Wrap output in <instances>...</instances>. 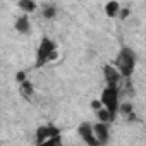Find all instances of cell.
I'll use <instances>...</instances> for the list:
<instances>
[{"label":"cell","instance_id":"1","mask_svg":"<svg viewBox=\"0 0 146 146\" xmlns=\"http://www.w3.org/2000/svg\"><path fill=\"white\" fill-rule=\"evenodd\" d=\"M136 60H137V57L132 48H129V46L120 48V52L117 53V58H115L117 72L122 78H131L134 72V67H136Z\"/></svg>","mask_w":146,"mask_h":146},{"label":"cell","instance_id":"2","mask_svg":"<svg viewBox=\"0 0 146 146\" xmlns=\"http://www.w3.org/2000/svg\"><path fill=\"white\" fill-rule=\"evenodd\" d=\"M57 57V48H55V43L50 40V38H43L38 50H36V67H41L45 65L48 60L55 58Z\"/></svg>","mask_w":146,"mask_h":146},{"label":"cell","instance_id":"3","mask_svg":"<svg viewBox=\"0 0 146 146\" xmlns=\"http://www.w3.org/2000/svg\"><path fill=\"white\" fill-rule=\"evenodd\" d=\"M100 103L105 107V110L115 119L117 110H119V88H105L100 96Z\"/></svg>","mask_w":146,"mask_h":146},{"label":"cell","instance_id":"4","mask_svg":"<svg viewBox=\"0 0 146 146\" xmlns=\"http://www.w3.org/2000/svg\"><path fill=\"white\" fill-rule=\"evenodd\" d=\"M78 132H79V136L83 137V141H84L88 146H100L98 141H96V137H95V132H93V125H91V124L83 122V124L79 125Z\"/></svg>","mask_w":146,"mask_h":146},{"label":"cell","instance_id":"5","mask_svg":"<svg viewBox=\"0 0 146 146\" xmlns=\"http://www.w3.org/2000/svg\"><path fill=\"white\" fill-rule=\"evenodd\" d=\"M60 134V131L55 127V125H41V127H38V131H36V144H40V143H43V141H46V139H50V137H53V136H58Z\"/></svg>","mask_w":146,"mask_h":146},{"label":"cell","instance_id":"6","mask_svg":"<svg viewBox=\"0 0 146 146\" xmlns=\"http://www.w3.org/2000/svg\"><path fill=\"white\" fill-rule=\"evenodd\" d=\"M103 76H105V83L108 88H119V79L120 74L117 72V69L113 65H105L103 69Z\"/></svg>","mask_w":146,"mask_h":146},{"label":"cell","instance_id":"7","mask_svg":"<svg viewBox=\"0 0 146 146\" xmlns=\"http://www.w3.org/2000/svg\"><path fill=\"white\" fill-rule=\"evenodd\" d=\"M93 132H95V137H96V141H98V144L100 146H103V144H107L108 143V124H96V125H93Z\"/></svg>","mask_w":146,"mask_h":146},{"label":"cell","instance_id":"8","mask_svg":"<svg viewBox=\"0 0 146 146\" xmlns=\"http://www.w3.org/2000/svg\"><path fill=\"white\" fill-rule=\"evenodd\" d=\"M16 29H17L19 33H24V35L31 31V24H29V17H28V14L21 16V17L16 21Z\"/></svg>","mask_w":146,"mask_h":146},{"label":"cell","instance_id":"9","mask_svg":"<svg viewBox=\"0 0 146 146\" xmlns=\"http://www.w3.org/2000/svg\"><path fill=\"white\" fill-rule=\"evenodd\" d=\"M119 11H120L119 2H108V4L105 5V12H107L108 17H115V16L119 14Z\"/></svg>","mask_w":146,"mask_h":146},{"label":"cell","instance_id":"10","mask_svg":"<svg viewBox=\"0 0 146 146\" xmlns=\"http://www.w3.org/2000/svg\"><path fill=\"white\" fill-rule=\"evenodd\" d=\"M96 115H98V119H100V122H102V124H108V122H112V120H113V117H112L105 108L96 110Z\"/></svg>","mask_w":146,"mask_h":146},{"label":"cell","instance_id":"11","mask_svg":"<svg viewBox=\"0 0 146 146\" xmlns=\"http://www.w3.org/2000/svg\"><path fill=\"white\" fill-rule=\"evenodd\" d=\"M38 146H62V137H60V134H58V136H53V137H50V139L40 143Z\"/></svg>","mask_w":146,"mask_h":146},{"label":"cell","instance_id":"12","mask_svg":"<svg viewBox=\"0 0 146 146\" xmlns=\"http://www.w3.org/2000/svg\"><path fill=\"white\" fill-rule=\"evenodd\" d=\"M21 93H23V96L29 98V96L33 95V86H31L28 81H23V83H21Z\"/></svg>","mask_w":146,"mask_h":146},{"label":"cell","instance_id":"13","mask_svg":"<svg viewBox=\"0 0 146 146\" xmlns=\"http://www.w3.org/2000/svg\"><path fill=\"white\" fill-rule=\"evenodd\" d=\"M19 7H21L23 11H26V12H33V11L36 9V4H33V2H26V0H23V2H19Z\"/></svg>","mask_w":146,"mask_h":146},{"label":"cell","instance_id":"14","mask_svg":"<svg viewBox=\"0 0 146 146\" xmlns=\"http://www.w3.org/2000/svg\"><path fill=\"white\" fill-rule=\"evenodd\" d=\"M55 12H57L55 5H45V9H43V16H45L46 19L53 17V16H55Z\"/></svg>","mask_w":146,"mask_h":146},{"label":"cell","instance_id":"15","mask_svg":"<svg viewBox=\"0 0 146 146\" xmlns=\"http://www.w3.org/2000/svg\"><path fill=\"white\" fill-rule=\"evenodd\" d=\"M119 112H120V113H124V115H129V113L132 112V108H131V105H122Z\"/></svg>","mask_w":146,"mask_h":146}]
</instances>
